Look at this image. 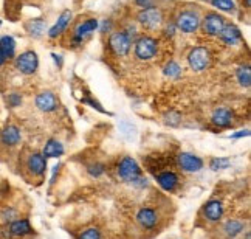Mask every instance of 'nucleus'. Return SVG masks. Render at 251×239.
Masks as SVG:
<instances>
[{
    "label": "nucleus",
    "instance_id": "obj_1",
    "mask_svg": "<svg viewBox=\"0 0 251 239\" xmlns=\"http://www.w3.org/2000/svg\"><path fill=\"white\" fill-rule=\"evenodd\" d=\"M118 176L129 184H135L141 177V168L137 163V160L132 157H124L118 165Z\"/></svg>",
    "mask_w": 251,
    "mask_h": 239
},
{
    "label": "nucleus",
    "instance_id": "obj_2",
    "mask_svg": "<svg viewBox=\"0 0 251 239\" xmlns=\"http://www.w3.org/2000/svg\"><path fill=\"white\" fill-rule=\"evenodd\" d=\"M157 50H158V42L149 36L140 37L137 44H135V54H137V58L141 61L152 59L153 56L157 54Z\"/></svg>",
    "mask_w": 251,
    "mask_h": 239
},
{
    "label": "nucleus",
    "instance_id": "obj_3",
    "mask_svg": "<svg viewBox=\"0 0 251 239\" xmlns=\"http://www.w3.org/2000/svg\"><path fill=\"white\" fill-rule=\"evenodd\" d=\"M188 62L194 72H203L211 64V54L205 47H196L194 50H191L188 56Z\"/></svg>",
    "mask_w": 251,
    "mask_h": 239
},
{
    "label": "nucleus",
    "instance_id": "obj_4",
    "mask_svg": "<svg viewBox=\"0 0 251 239\" xmlns=\"http://www.w3.org/2000/svg\"><path fill=\"white\" fill-rule=\"evenodd\" d=\"M37 67H39V59H37V54L31 50L24 52L16 58V69L22 75H33L37 70Z\"/></svg>",
    "mask_w": 251,
    "mask_h": 239
},
{
    "label": "nucleus",
    "instance_id": "obj_5",
    "mask_svg": "<svg viewBox=\"0 0 251 239\" xmlns=\"http://www.w3.org/2000/svg\"><path fill=\"white\" fill-rule=\"evenodd\" d=\"M200 25V17L194 11H183L178 14L176 27L183 33H194Z\"/></svg>",
    "mask_w": 251,
    "mask_h": 239
},
{
    "label": "nucleus",
    "instance_id": "obj_6",
    "mask_svg": "<svg viewBox=\"0 0 251 239\" xmlns=\"http://www.w3.org/2000/svg\"><path fill=\"white\" fill-rule=\"evenodd\" d=\"M138 21L141 25L148 27V28H157L163 21V13H161V9L157 6L144 8L138 14Z\"/></svg>",
    "mask_w": 251,
    "mask_h": 239
},
{
    "label": "nucleus",
    "instance_id": "obj_7",
    "mask_svg": "<svg viewBox=\"0 0 251 239\" xmlns=\"http://www.w3.org/2000/svg\"><path fill=\"white\" fill-rule=\"evenodd\" d=\"M177 161L180 168L183 171H186V173H199L203 168V160L194 154H191V152H180Z\"/></svg>",
    "mask_w": 251,
    "mask_h": 239
},
{
    "label": "nucleus",
    "instance_id": "obj_8",
    "mask_svg": "<svg viewBox=\"0 0 251 239\" xmlns=\"http://www.w3.org/2000/svg\"><path fill=\"white\" fill-rule=\"evenodd\" d=\"M130 37L126 33H113L109 39L110 49L118 56H126L130 50Z\"/></svg>",
    "mask_w": 251,
    "mask_h": 239
},
{
    "label": "nucleus",
    "instance_id": "obj_9",
    "mask_svg": "<svg viewBox=\"0 0 251 239\" xmlns=\"http://www.w3.org/2000/svg\"><path fill=\"white\" fill-rule=\"evenodd\" d=\"M6 236L8 238H22L33 233V227L28 219H16L11 224L6 225Z\"/></svg>",
    "mask_w": 251,
    "mask_h": 239
},
{
    "label": "nucleus",
    "instance_id": "obj_10",
    "mask_svg": "<svg viewBox=\"0 0 251 239\" xmlns=\"http://www.w3.org/2000/svg\"><path fill=\"white\" fill-rule=\"evenodd\" d=\"M225 27V19L217 13H209L203 19V31L209 36H219Z\"/></svg>",
    "mask_w": 251,
    "mask_h": 239
},
{
    "label": "nucleus",
    "instance_id": "obj_11",
    "mask_svg": "<svg viewBox=\"0 0 251 239\" xmlns=\"http://www.w3.org/2000/svg\"><path fill=\"white\" fill-rule=\"evenodd\" d=\"M21 140H22V132L17 126H14V124H8V126L3 128L2 132H0V143L8 148L17 146L19 143H21Z\"/></svg>",
    "mask_w": 251,
    "mask_h": 239
},
{
    "label": "nucleus",
    "instance_id": "obj_12",
    "mask_svg": "<svg viewBox=\"0 0 251 239\" xmlns=\"http://www.w3.org/2000/svg\"><path fill=\"white\" fill-rule=\"evenodd\" d=\"M26 166L30 169L31 174H34L37 177H42L47 171V159L42 154H39V152H34V154L28 157Z\"/></svg>",
    "mask_w": 251,
    "mask_h": 239
},
{
    "label": "nucleus",
    "instance_id": "obj_13",
    "mask_svg": "<svg viewBox=\"0 0 251 239\" xmlns=\"http://www.w3.org/2000/svg\"><path fill=\"white\" fill-rule=\"evenodd\" d=\"M233 112H231L229 109H225V107H219L214 110V113H212L211 117V121L214 126L217 128H229L231 124H233Z\"/></svg>",
    "mask_w": 251,
    "mask_h": 239
},
{
    "label": "nucleus",
    "instance_id": "obj_14",
    "mask_svg": "<svg viewBox=\"0 0 251 239\" xmlns=\"http://www.w3.org/2000/svg\"><path fill=\"white\" fill-rule=\"evenodd\" d=\"M96 28H98V21L96 19H89V21L82 22L78 28H76V31L73 34V42L78 45L84 41V37H87L89 34H92Z\"/></svg>",
    "mask_w": 251,
    "mask_h": 239
},
{
    "label": "nucleus",
    "instance_id": "obj_15",
    "mask_svg": "<svg viewBox=\"0 0 251 239\" xmlns=\"http://www.w3.org/2000/svg\"><path fill=\"white\" fill-rule=\"evenodd\" d=\"M36 107L42 112H53L57 107V100L54 93L51 92H42L36 97Z\"/></svg>",
    "mask_w": 251,
    "mask_h": 239
},
{
    "label": "nucleus",
    "instance_id": "obj_16",
    "mask_svg": "<svg viewBox=\"0 0 251 239\" xmlns=\"http://www.w3.org/2000/svg\"><path fill=\"white\" fill-rule=\"evenodd\" d=\"M203 213L208 221L217 222L222 219V216H224V205H222L220 200H209V202L205 204Z\"/></svg>",
    "mask_w": 251,
    "mask_h": 239
},
{
    "label": "nucleus",
    "instance_id": "obj_17",
    "mask_svg": "<svg viewBox=\"0 0 251 239\" xmlns=\"http://www.w3.org/2000/svg\"><path fill=\"white\" fill-rule=\"evenodd\" d=\"M219 36L226 45H234L242 39V33H240V30L236 25H225Z\"/></svg>",
    "mask_w": 251,
    "mask_h": 239
},
{
    "label": "nucleus",
    "instance_id": "obj_18",
    "mask_svg": "<svg viewBox=\"0 0 251 239\" xmlns=\"http://www.w3.org/2000/svg\"><path fill=\"white\" fill-rule=\"evenodd\" d=\"M137 219L141 227L144 228H153L157 225V221H158V216L155 213V210L152 208H141L138 214H137Z\"/></svg>",
    "mask_w": 251,
    "mask_h": 239
},
{
    "label": "nucleus",
    "instance_id": "obj_19",
    "mask_svg": "<svg viewBox=\"0 0 251 239\" xmlns=\"http://www.w3.org/2000/svg\"><path fill=\"white\" fill-rule=\"evenodd\" d=\"M157 182L163 189L171 193L178 185V176L176 173H172V171H165V173H160L157 176Z\"/></svg>",
    "mask_w": 251,
    "mask_h": 239
},
{
    "label": "nucleus",
    "instance_id": "obj_20",
    "mask_svg": "<svg viewBox=\"0 0 251 239\" xmlns=\"http://www.w3.org/2000/svg\"><path fill=\"white\" fill-rule=\"evenodd\" d=\"M70 21H72V11H64L61 16H59V19H57V22L48 30V36L51 37V39H54V37H57L59 36L65 28H67V25L70 24Z\"/></svg>",
    "mask_w": 251,
    "mask_h": 239
},
{
    "label": "nucleus",
    "instance_id": "obj_21",
    "mask_svg": "<svg viewBox=\"0 0 251 239\" xmlns=\"http://www.w3.org/2000/svg\"><path fill=\"white\" fill-rule=\"evenodd\" d=\"M64 154V145L61 141L57 140H48L44 146V151H42V156L45 159H56V157H61Z\"/></svg>",
    "mask_w": 251,
    "mask_h": 239
},
{
    "label": "nucleus",
    "instance_id": "obj_22",
    "mask_svg": "<svg viewBox=\"0 0 251 239\" xmlns=\"http://www.w3.org/2000/svg\"><path fill=\"white\" fill-rule=\"evenodd\" d=\"M244 230H245V224L242 221H239V219H229V221H226L225 225H224L225 235L228 238H231V239L239 236Z\"/></svg>",
    "mask_w": 251,
    "mask_h": 239
},
{
    "label": "nucleus",
    "instance_id": "obj_23",
    "mask_svg": "<svg viewBox=\"0 0 251 239\" xmlns=\"http://www.w3.org/2000/svg\"><path fill=\"white\" fill-rule=\"evenodd\" d=\"M0 52L5 54L6 59H13L16 54V41L11 36L0 37Z\"/></svg>",
    "mask_w": 251,
    "mask_h": 239
},
{
    "label": "nucleus",
    "instance_id": "obj_24",
    "mask_svg": "<svg viewBox=\"0 0 251 239\" xmlns=\"http://www.w3.org/2000/svg\"><path fill=\"white\" fill-rule=\"evenodd\" d=\"M26 31L30 33L33 37H41L45 31V22L41 19H34L26 24Z\"/></svg>",
    "mask_w": 251,
    "mask_h": 239
},
{
    "label": "nucleus",
    "instance_id": "obj_25",
    "mask_svg": "<svg viewBox=\"0 0 251 239\" xmlns=\"http://www.w3.org/2000/svg\"><path fill=\"white\" fill-rule=\"evenodd\" d=\"M19 219V212L14 208V207H3L2 212H0V221L3 224H11L13 221Z\"/></svg>",
    "mask_w": 251,
    "mask_h": 239
},
{
    "label": "nucleus",
    "instance_id": "obj_26",
    "mask_svg": "<svg viewBox=\"0 0 251 239\" xmlns=\"http://www.w3.org/2000/svg\"><path fill=\"white\" fill-rule=\"evenodd\" d=\"M237 81L240 82V85H244V87H250V84H251V72H250L248 65L240 67V69L237 70Z\"/></svg>",
    "mask_w": 251,
    "mask_h": 239
},
{
    "label": "nucleus",
    "instance_id": "obj_27",
    "mask_svg": "<svg viewBox=\"0 0 251 239\" xmlns=\"http://www.w3.org/2000/svg\"><path fill=\"white\" fill-rule=\"evenodd\" d=\"M231 165V160L226 157H214L209 161V168L212 171H220V169H226Z\"/></svg>",
    "mask_w": 251,
    "mask_h": 239
},
{
    "label": "nucleus",
    "instance_id": "obj_28",
    "mask_svg": "<svg viewBox=\"0 0 251 239\" xmlns=\"http://www.w3.org/2000/svg\"><path fill=\"white\" fill-rule=\"evenodd\" d=\"M211 3L214 8H219L220 11H233L234 9L233 0H211Z\"/></svg>",
    "mask_w": 251,
    "mask_h": 239
},
{
    "label": "nucleus",
    "instance_id": "obj_29",
    "mask_svg": "<svg viewBox=\"0 0 251 239\" xmlns=\"http://www.w3.org/2000/svg\"><path fill=\"white\" fill-rule=\"evenodd\" d=\"M180 73H181V67L177 62H174V61H171L165 67V75L169 76V78H178Z\"/></svg>",
    "mask_w": 251,
    "mask_h": 239
},
{
    "label": "nucleus",
    "instance_id": "obj_30",
    "mask_svg": "<svg viewBox=\"0 0 251 239\" xmlns=\"http://www.w3.org/2000/svg\"><path fill=\"white\" fill-rule=\"evenodd\" d=\"M79 239H101V233L98 228H87L79 236Z\"/></svg>",
    "mask_w": 251,
    "mask_h": 239
},
{
    "label": "nucleus",
    "instance_id": "obj_31",
    "mask_svg": "<svg viewBox=\"0 0 251 239\" xmlns=\"http://www.w3.org/2000/svg\"><path fill=\"white\" fill-rule=\"evenodd\" d=\"M104 171H105V166L102 163H95V165H90L89 166V174L92 177H100V176H102Z\"/></svg>",
    "mask_w": 251,
    "mask_h": 239
},
{
    "label": "nucleus",
    "instance_id": "obj_32",
    "mask_svg": "<svg viewBox=\"0 0 251 239\" xmlns=\"http://www.w3.org/2000/svg\"><path fill=\"white\" fill-rule=\"evenodd\" d=\"M21 103H22V97L19 93H11V95H8V104H9V107H17V106H21Z\"/></svg>",
    "mask_w": 251,
    "mask_h": 239
},
{
    "label": "nucleus",
    "instance_id": "obj_33",
    "mask_svg": "<svg viewBox=\"0 0 251 239\" xmlns=\"http://www.w3.org/2000/svg\"><path fill=\"white\" fill-rule=\"evenodd\" d=\"M166 123L169 126H178L180 124V115L177 112H169L166 115Z\"/></svg>",
    "mask_w": 251,
    "mask_h": 239
},
{
    "label": "nucleus",
    "instance_id": "obj_34",
    "mask_svg": "<svg viewBox=\"0 0 251 239\" xmlns=\"http://www.w3.org/2000/svg\"><path fill=\"white\" fill-rule=\"evenodd\" d=\"M82 103H85V104H90V106L93 107V109H96V110H100V112H102V113H107L105 112L102 107H101V104H98V103H95V101H92V100H82Z\"/></svg>",
    "mask_w": 251,
    "mask_h": 239
},
{
    "label": "nucleus",
    "instance_id": "obj_35",
    "mask_svg": "<svg viewBox=\"0 0 251 239\" xmlns=\"http://www.w3.org/2000/svg\"><path fill=\"white\" fill-rule=\"evenodd\" d=\"M135 2H137V5L141 6L143 9H144V8H151V6H153V0H135Z\"/></svg>",
    "mask_w": 251,
    "mask_h": 239
},
{
    "label": "nucleus",
    "instance_id": "obj_36",
    "mask_svg": "<svg viewBox=\"0 0 251 239\" xmlns=\"http://www.w3.org/2000/svg\"><path fill=\"white\" fill-rule=\"evenodd\" d=\"M248 135H250V131L245 129V131H239V132L233 133V135H231V138H240V137H248Z\"/></svg>",
    "mask_w": 251,
    "mask_h": 239
},
{
    "label": "nucleus",
    "instance_id": "obj_37",
    "mask_svg": "<svg viewBox=\"0 0 251 239\" xmlns=\"http://www.w3.org/2000/svg\"><path fill=\"white\" fill-rule=\"evenodd\" d=\"M109 30H110V22H109V21H104V24H102V27H101V31L105 33V31H109Z\"/></svg>",
    "mask_w": 251,
    "mask_h": 239
},
{
    "label": "nucleus",
    "instance_id": "obj_38",
    "mask_svg": "<svg viewBox=\"0 0 251 239\" xmlns=\"http://www.w3.org/2000/svg\"><path fill=\"white\" fill-rule=\"evenodd\" d=\"M59 173V165H56L53 168V174H51V184H54V180H56V174Z\"/></svg>",
    "mask_w": 251,
    "mask_h": 239
},
{
    "label": "nucleus",
    "instance_id": "obj_39",
    "mask_svg": "<svg viewBox=\"0 0 251 239\" xmlns=\"http://www.w3.org/2000/svg\"><path fill=\"white\" fill-rule=\"evenodd\" d=\"M53 58H54L56 64H59V67L62 65V59H61V56H57V54H53Z\"/></svg>",
    "mask_w": 251,
    "mask_h": 239
},
{
    "label": "nucleus",
    "instance_id": "obj_40",
    "mask_svg": "<svg viewBox=\"0 0 251 239\" xmlns=\"http://www.w3.org/2000/svg\"><path fill=\"white\" fill-rule=\"evenodd\" d=\"M6 62V58H5V54L2 53V52H0V67H2L3 64Z\"/></svg>",
    "mask_w": 251,
    "mask_h": 239
},
{
    "label": "nucleus",
    "instance_id": "obj_41",
    "mask_svg": "<svg viewBox=\"0 0 251 239\" xmlns=\"http://www.w3.org/2000/svg\"><path fill=\"white\" fill-rule=\"evenodd\" d=\"M172 31H174V27H171V28L168 27V28H166V34H168V36H172V34H174Z\"/></svg>",
    "mask_w": 251,
    "mask_h": 239
},
{
    "label": "nucleus",
    "instance_id": "obj_42",
    "mask_svg": "<svg viewBox=\"0 0 251 239\" xmlns=\"http://www.w3.org/2000/svg\"><path fill=\"white\" fill-rule=\"evenodd\" d=\"M245 239H250V232H247V235H245Z\"/></svg>",
    "mask_w": 251,
    "mask_h": 239
},
{
    "label": "nucleus",
    "instance_id": "obj_43",
    "mask_svg": "<svg viewBox=\"0 0 251 239\" xmlns=\"http://www.w3.org/2000/svg\"><path fill=\"white\" fill-rule=\"evenodd\" d=\"M245 2H247V6L250 8V5H251V2H250V0H245Z\"/></svg>",
    "mask_w": 251,
    "mask_h": 239
},
{
    "label": "nucleus",
    "instance_id": "obj_44",
    "mask_svg": "<svg viewBox=\"0 0 251 239\" xmlns=\"http://www.w3.org/2000/svg\"><path fill=\"white\" fill-rule=\"evenodd\" d=\"M0 25H2V21H0Z\"/></svg>",
    "mask_w": 251,
    "mask_h": 239
}]
</instances>
